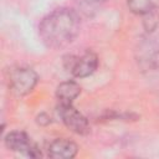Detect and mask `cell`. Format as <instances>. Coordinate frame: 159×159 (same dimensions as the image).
<instances>
[{
	"label": "cell",
	"mask_w": 159,
	"mask_h": 159,
	"mask_svg": "<svg viewBox=\"0 0 159 159\" xmlns=\"http://www.w3.org/2000/svg\"><path fill=\"white\" fill-rule=\"evenodd\" d=\"M78 152V147L70 139L58 138L55 139L48 147V157L57 159H70L73 158Z\"/></svg>",
	"instance_id": "8992f818"
},
{
	"label": "cell",
	"mask_w": 159,
	"mask_h": 159,
	"mask_svg": "<svg viewBox=\"0 0 159 159\" xmlns=\"http://www.w3.org/2000/svg\"><path fill=\"white\" fill-rule=\"evenodd\" d=\"M57 111L65 125L72 132L81 135L87 134L89 132L88 120L80 111H77L72 106V103H60L57 107Z\"/></svg>",
	"instance_id": "277c9868"
},
{
	"label": "cell",
	"mask_w": 159,
	"mask_h": 159,
	"mask_svg": "<svg viewBox=\"0 0 159 159\" xmlns=\"http://www.w3.org/2000/svg\"><path fill=\"white\" fill-rule=\"evenodd\" d=\"M98 66V57L96 53L87 51L81 56L70 55L65 57L66 70L75 77L83 78L92 75Z\"/></svg>",
	"instance_id": "7a4b0ae2"
},
{
	"label": "cell",
	"mask_w": 159,
	"mask_h": 159,
	"mask_svg": "<svg viewBox=\"0 0 159 159\" xmlns=\"http://www.w3.org/2000/svg\"><path fill=\"white\" fill-rule=\"evenodd\" d=\"M127 5L134 14L145 15L153 10L154 0H127Z\"/></svg>",
	"instance_id": "ba28073f"
},
{
	"label": "cell",
	"mask_w": 159,
	"mask_h": 159,
	"mask_svg": "<svg viewBox=\"0 0 159 159\" xmlns=\"http://www.w3.org/2000/svg\"><path fill=\"white\" fill-rule=\"evenodd\" d=\"M81 93V87L73 81H66L58 84L56 89V96L60 103H72Z\"/></svg>",
	"instance_id": "52a82bcc"
},
{
	"label": "cell",
	"mask_w": 159,
	"mask_h": 159,
	"mask_svg": "<svg viewBox=\"0 0 159 159\" xmlns=\"http://www.w3.org/2000/svg\"><path fill=\"white\" fill-rule=\"evenodd\" d=\"M80 31V19L71 9H57L45 16L39 26L41 41L48 48L70 45Z\"/></svg>",
	"instance_id": "6da1fadb"
},
{
	"label": "cell",
	"mask_w": 159,
	"mask_h": 159,
	"mask_svg": "<svg viewBox=\"0 0 159 159\" xmlns=\"http://www.w3.org/2000/svg\"><path fill=\"white\" fill-rule=\"evenodd\" d=\"M94 1H104V0H94Z\"/></svg>",
	"instance_id": "9c48e42d"
},
{
	"label": "cell",
	"mask_w": 159,
	"mask_h": 159,
	"mask_svg": "<svg viewBox=\"0 0 159 159\" xmlns=\"http://www.w3.org/2000/svg\"><path fill=\"white\" fill-rule=\"evenodd\" d=\"M37 83V75L34 70L29 67H16L9 73V84L11 89L19 94L24 96L30 93Z\"/></svg>",
	"instance_id": "3957f363"
},
{
	"label": "cell",
	"mask_w": 159,
	"mask_h": 159,
	"mask_svg": "<svg viewBox=\"0 0 159 159\" xmlns=\"http://www.w3.org/2000/svg\"><path fill=\"white\" fill-rule=\"evenodd\" d=\"M4 140H5V145L12 152L31 158L41 157V152L39 150L37 145L24 132H19V130L10 132L9 134H6Z\"/></svg>",
	"instance_id": "5b68a950"
}]
</instances>
